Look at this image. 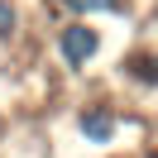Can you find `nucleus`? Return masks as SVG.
Masks as SVG:
<instances>
[{
  "instance_id": "5",
  "label": "nucleus",
  "mask_w": 158,
  "mask_h": 158,
  "mask_svg": "<svg viewBox=\"0 0 158 158\" xmlns=\"http://www.w3.org/2000/svg\"><path fill=\"white\" fill-rule=\"evenodd\" d=\"M15 24H19V10H15L10 0H0V39H10V34H15Z\"/></svg>"
},
{
  "instance_id": "4",
  "label": "nucleus",
  "mask_w": 158,
  "mask_h": 158,
  "mask_svg": "<svg viewBox=\"0 0 158 158\" xmlns=\"http://www.w3.org/2000/svg\"><path fill=\"white\" fill-rule=\"evenodd\" d=\"M67 10H77V15H101V10H120L125 0H62Z\"/></svg>"
},
{
  "instance_id": "2",
  "label": "nucleus",
  "mask_w": 158,
  "mask_h": 158,
  "mask_svg": "<svg viewBox=\"0 0 158 158\" xmlns=\"http://www.w3.org/2000/svg\"><path fill=\"white\" fill-rule=\"evenodd\" d=\"M77 129H81L86 144H110V139H115V115H110L106 106H91V110H81Z\"/></svg>"
},
{
  "instance_id": "3",
  "label": "nucleus",
  "mask_w": 158,
  "mask_h": 158,
  "mask_svg": "<svg viewBox=\"0 0 158 158\" xmlns=\"http://www.w3.org/2000/svg\"><path fill=\"white\" fill-rule=\"evenodd\" d=\"M125 67H129V77H134V81H148V86H158V53H134Z\"/></svg>"
},
{
  "instance_id": "1",
  "label": "nucleus",
  "mask_w": 158,
  "mask_h": 158,
  "mask_svg": "<svg viewBox=\"0 0 158 158\" xmlns=\"http://www.w3.org/2000/svg\"><path fill=\"white\" fill-rule=\"evenodd\" d=\"M96 48H101V34L91 29L86 19L67 24V29H62V39H58V53H62V62H67V67H86V62L96 58Z\"/></svg>"
}]
</instances>
